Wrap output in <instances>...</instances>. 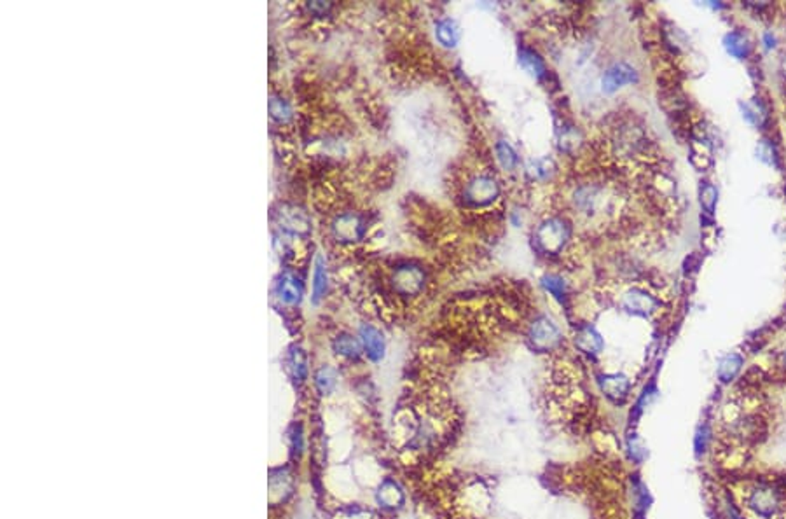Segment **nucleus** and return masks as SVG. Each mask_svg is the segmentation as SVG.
<instances>
[{
  "label": "nucleus",
  "mask_w": 786,
  "mask_h": 519,
  "mask_svg": "<svg viewBox=\"0 0 786 519\" xmlns=\"http://www.w3.org/2000/svg\"><path fill=\"white\" fill-rule=\"evenodd\" d=\"M536 240L545 252H560L568 240V226L561 219H547L536 229Z\"/></svg>",
  "instance_id": "nucleus-3"
},
{
  "label": "nucleus",
  "mask_w": 786,
  "mask_h": 519,
  "mask_svg": "<svg viewBox=\"0 0 786 519\" xmlns=\"http://www.w3.org/2000/svg\"><path fill=\"white\" fill-rule=\"evenodd\" d=\"M315 383H317V388L322 393L332 392L334 386H336V371L329 366L320 367L317 371V376H315Z\"/></svg>",
  "instance_id": "nucleus-25"
},
{
  "label": "nucleus",
  "mask_w": 786,
  "mask_h": 519,
  "mask_svg": "<svg viewBox=\"0 0 786 519\" xmlns=\"http://www.w3.org/2000/svg\"><path fill=\"white\" fill-rule=\"evenodd\" d=\"M528 340L538 352H550V350H556L563 343L560 327L547 315L536 316L531 322L530 329H528Z\"/></svg>",
  "instance_id": "nucleus-2"
},
{
  "label": "nucleus",
  "mask_w": 786,
  "mask_h": 519,
  "mask_svg": "<svg viewBox=\"0 0 786 519\" xmlns=\"http://www.w3.org/2000/svg\"><path fill=\"white\" fill-rule=\"evenodd\" d=\"M763 40H766L767 47H774V37L773 35L766 34V35H763Z\"/></svg>",
  "instance_id": "nucleus-32"
},
{
  "label": "nucleus",
  "mask_w": 786,
  "mask_h": 519,
  "mask_svg": "<svg viewBox=\"0 0 786 519\" xmlns=\"http://www.w3.org/2000/svg\"><path fill=\"white\" fill-rule=\"evenodd\" d=\"M336 519H374V516L370 511L360 509V507H351V509L343 511Z\"/></svg>",
  "instance_id": "nucleus-28"
},
{
  "label": "nucleus",
  "mask_w": 786,
  "mask_h": 519,
  "mask_svg": "<svg viewBox=\"0 0 786 519\" xmlns=\"http://www.w3.org/2000/svg\"><path fill=\"white\" fill-rule=\"evenodd\" d=\"M723 46H725L727 53L732 54L737 60H743L750 54V40L741 32H730L723 39Z\"/></svg>",
  "instance_id": "nucleus-16"
},
{
  "label": "nucleus",
  "mask_w": 786,
  "mask_h": 519,
  "mask_svg": "<svg viewBox=\"0 0 786 519\" xmlns=\"http://www.w3.org/2000/svg\"><path fill=\"white\" fill-rule=\"evenodd\" d=\"M542 285L547 292L552 294L556 299H563V296L567 294V283L560 275H545L542 278Z\"/></svg>",
  "instance_id": "nucleus-26"
},
{
  "label": "nucleus",
  "mask_w": 786,
  "mask_h": 519,
  "mask_svg": "<svg viewBox=\"0 0 786 519\" xmlns=\"http://www.w3.org/2000/svg\"><path fill=\"white\" fill-rule=\"evenodd\" d=\"M710 436H711L710 429H708L706 425L701 426L699 432H697V437H696V450H697V453H701V451L704 453V451H706L708 441H710Z\"/></svg>",
  "instance_id": "nucleus-30"
},
{
  "label": "nucleus",
  "mask_w": 786,
  "mask_h": 519,
  "mask_svg": "<svg viewBox=\"0 0 786 519\" xmlns=\"http://www.w3.org/2000/svg\"><path fill=\"white\" fill-rule=\"evenodd\" d=\"M330 229H332L334 238L337 241L353 243L363 238V234H365V224H363V219L357 215V213H341V215H337L332 220Z\"/></svg>",
  "instance_id": "nucleus-5"
},
{
  "label": "nucleus",
  "mask_w": 786,
  "mask_h": 519,
  "mask_svg": "<svg viewBox=\"0 0 786 519\" xmlns=\"http://www.w3.org/2000/svg\"><path fill=\"white\" fill-rule=\"evenodd\" d=\"M600 388L612 402H624L629 397L631 381L624 374H605L600 378Z\"/></svg>",
  "instance_id": "nucleus-9"
},
{
  "label": "nucleus",
  "mask_w": 786,
  "mask_h": 519,
  "mask_svg": "<svg viewBox=\"0 0 786 519\" xmlns=\"http://www.w3.org/2000/svg\"><path fill=\"white\" fill-rule=\"evenodd\" d=\"M360 343L363 346V352L367 353L370 360L377 362L385 357V338L376 327L373 326H362L360 327Z\"/></svg>",
  "instance_id": "nucleus-11"
},
{
  "label": "nucleus",
  "mask_w": 786,
  "mask_h": 519,
  "mask_svg": "<svg viewBox=\"0 0 786 519\" xmlns=\"http://www.w3.org/2000/svg\"><path fill=\"white\" fill-rule=\"evenodd\" d=\"M278 224L280 229L286 234H304L310 231V217L304 210L296 205H285L278 212Z\"/></svg>",
  "instance_id": "nucleus-7"
},
{
  "label": "nucleus",
  "mask_w": 786,
  "mask_h": 519,
  "mask_svg": "<svg viewBox=\"0 0 786 519\" xmlns=\"http://www.w3.org/2000/svg\"><path fill=\"white\" fill-rule=\"evenodd\" d=\"M781 364H783L785 369H786V348H785V352L781 353Z\"/></svg>",
  "instance_id": "nucleus-33"
},
{
  "label": "nucleus",
  "mask_w": 786,
  "mask_h": 519,
  "mask_svg": "<svg viewBox=\"0 0 786 519\" xmlns=\"http://www.w3.org/2000/svg\"><path fill=\"white\" fill-rule=\"evenodd\" d=\"M741 367H743V357L737 355V353H730V355L723 357V359L720 360L718 369H716V374H718L720 381L729 383L737 376V373L741 371Z\"/></svg>",
  "instance_id": "nucleus-20"
},
{
  "label": "nucleus",
  "mask_w": 786,
  "mask_h": 519,
  "mask_svg": "<svg viewBox=\"0 0 786 519\" xmlns=\"http://www.w3.org/2000/svg\"><path fill=\"white\" fill-rule=\"evenodd\" d=\"M332 348L337 355L351 360L358 359L360 353H362V343H360V340L350 336V334H339V336L334 340Z\"/></svg>",
  "instance_id": "nucleus-17"
},
{
  "label": "nucleus",
  "mask_w": 786,
  "mask_h": 519,
  "mask_svg": "<svg viewBox=\"0 0 786 519\" xmlns=\"http://www.w3.org/2000/svg\"><path fill=\"white\" fill-rule=\"evenodd\" d=\"M377 502L387 509H395V507L402 506L404 493L400 486L393 483V481H385L380 488V493H377Z\"/></svg>",
  "instance_id": "nucleus-19"
},
{
  "label": "nucleus",
  "mask_w": 786,
  "mask_h": 519,
  "mask_svg": "<svg viewBox=\"0 0 786 519\" xmlns=\"http://www.w3.org/2000/svg\"><path fill=\"white\" fill-rule=\"evenodd\" d=\"M392 283L400 296H418L423 290L425 273L418 266H400L393 273Z\"/></svg>",
  "instance_id": "nucleus-6"
},
{
  "label": "nucleus",
  "mask_w": 786,
  "mask_h": 519,
  "mask_svg": "<svg viewBox=\"0 0 786 519\" xmlns=\"http://www.w3.org/2000/svg\"><path fill=\"white\" fill-rule=\"evenodd\" d=\"M746 503L758 518L770 519L783 509V495L778 486L762 483L750 489Z\"/></svg>",
  "instance_id": "nucleus-1"
},
{
  "label": "nucleus",
  "mask_w": 786,
  "mask_h": 519,
  "mask_svg": "<svg viewBox=\"0 0 786 519\" xmlns=\"http://www.w3.org/2000/svg\"><path fill=\"white\" fill-rule=\"evenodd\" d=\"M500 194V187L498 182L490 175H479L473 180H470L468 186L465 189V198L470 205L473 207H484L490 205L491 201L497 200V196Z\"/></svg>",
  "instance_id": "nucleus-4"
},
{
  "label": "nucleus",
  "mask_w": 786,
  "mask_h": 519,
  "mask_svg": "<svg viewBox=\"0 0 786 519\" xmlns=\"http://www.w3.org/2000/svg\"><path fill=\"white\" fill-rule=\"evenodd\" d=\"M701 203L704 205V208L708 210V212H713L715 208V203H716V189L713 186H706L703 191H701Z\"/></svg>",
  "instance_id": "nucleus-27"
},
{
  "label": "nucleus",
  "mask_w": 786,
  "mask_h": 519,
  "mask_svg": "<svg viewBox=\"0 0 786 519\" xmlns=\"http://www.w3.org/2000/svg\"><path fill=\"white\" fill-rule=\"evenodd\" d=\"M636 434H633V437L629 439V450H631V456H633L636 462H641V460L645 458L646 451L643 448V444H641V441L638 439V437H634Z\"/></svg>",
  "instance_id": "nucleus-29"
},
{
  "label": "nucleus",
  "mask_w": 786,
  "mask_h": 519,
  "mask_svg": "<svg viewBox=\"0 0 786 519\" xmlns=\"http://www.w3.org/2000/svg\"><path fill=\"white\" fill-rule=\"evenodd\" d=\"M528 175L533 180H547L554 172V163L549 157H540V160H531L526 167Z\"/></svg>",
  "instance_id": "nucleus-22"
},
{
  "label": "nucleus",
  "mask_w": 786,
  "mask_h": 519,
  "mask_svg": "<svg viewBox=\"0 0 786 519\" xmlns=\"http://www.w3.org/2000/svg\"><path fill=\"white\" fill-rule=\"evenodd\" d=\"M519 65L526 70L531 77H535V79H540V77L545 76L547 72L545 64H543L542 58H540L533 49H528V47H523V49L519 51Z\"/></svg>",
  "instance_id": "nucleus-18"
},
{
  "label": "nucleus",
  "mask_w": 786,
  "mask_h": 519,
  "mask_svg": "<svg viewBox=\"0 0 786 519\" xmlns=\"http://www.w3.org/2000/svg\"><path fill=\"white\" fill-rule=\"evenodd\" d=\"M575 346L580 352L589 353V355H598L603 350L605 343L603 338L600 336V333L594 327L584 326L575 333Z\"/></svg>",
  "instance_id": "nucleus-13"
},
{
  "label": "nucleus",
  "mask_w": 786,
  "mask_h": 519,
  "mask_svg": "<svg viewBox=\"0 0 786 519\" xmlns=\"http://www.w3.org/2000/svg\"><path fill=\"white\" fill-rule=\"evenodd\" d=\"M435 37L440 46L457 47L460 42V28H458L457 21L451 20V18H442V20L437 21Z\"/></svg>",
  "instance_id": "nucleus-15"
},
{
  "label": "nucleus",
  "mask_w": 786,
  "mask_h": 519,
  "mask_svg": "<svg viewBox=\"0 0 786 519\" xmlns=\"http://www.w3.org/2000/svg\"><path fill=\"white\" fill-rule=\"evenodd\" d=\"M277 296L285 304H292V306L294 304H299L301 297H303V283H301V280L292 271H285L278 278Z\"/></svg>",
  "instance_id": "nucleus-10"
},
{
  "label": "nucleus",
  "mask_w": 786,
  "mask_h": 519,
  "mask_svg": "<svg viewBox=\"0 0 786 519\" xmlns=\"http://www.w3.org/2000/svg\"><path fill=\"white\" fill-rule=\"evenodd\" d=\"M308 9H310V13H313V14H325L327 11L330 9V4L310 2V4H308Z\"/></svg>",
  "instance_id": "nucleus-31"
},
{
  "label": "nucleus",
  "mask_w": 786,
  "mask_h": 519,
  "mask_svg": "<svg viewBox=\"0 0 786 519\" xmlns=\"http://www.w3.org/2000/svg\"><path fill=\"white\" fill-rule=\"evenodd\" d=\"M624 306L627 311L638 315H648L659 308V301L643 289H633L624 296Z\"/></svg>",
  "instance_id": "nucleus-12"
},
{
  "label": "nucleus",
  "mask_w": 786,
  "mask_h": 519,
  "mask_svg": "<svg viewBox=\"0 0 786 519\" xmlns=\"http://www.w3.org/2000/svg\"><path fill=\"white\" fill-rule=\"evenodd\" d=\"M267 109H270V116L280 124L289 123L294 116V110H292V105H290V102L286 100V98L280 97V95H271Z\"/></svg>",
  "instance_id": "nucleus-21"
},
{
  "label": "nucleus",
  "mask_w": 786,
  "mask_h": 519,
  "mask_svg": "<svg viewBox=\"0 0 786 519\" xmlns=\"http://www.w3.org/2000/svg\"><path fill=\"white\" fill-rule=\"evenodd\" d=\"M497 157H498V163L502 165V168L505 172H514L517 167V154L516 150L512 149V145L510 143H507L505 140H500V142L497 143Z\"/></svg>",
  "instance_id": "nucleus-23"
},
{
  "label": "nucleus",
  "mask_w": 786,
  "mask_h": 519,
  "mask_svg": "<svg viewBox=\"0 0 786 519\" xmlns=\"http://www.w3.org/2000/svg\"><path fill=\"white\" fill-rule=\"evenodd\" d=\"M327 289H329V271H327V263L322 256L317 257L315 261V270H313V282H311V301L318 303L323 299Z\"/></svg>",
  "instance_id": "nucleus-14"
},
{
  "label": "nucleus",
  "mask_w": 786,
  "mask_h": 519,
  "mask_svg": "<svg viewBox=\"0 0 786 519\" xmlns=\"http://www.w3.org/2000/svg\"><path fill=\"white\" fill-rule=\"evenodd\" d=\"M289 364H290V369H292V374H294V378H296V380H299V381L306 380V374H308L306 355H304V352L299 348V346H294V348L290 350Z\"/></svg>",
  "instance_id": "nucleus-24"
},
{
  "label": "nucleus",
  "mask_w": 786,
  "mask_h": 519,
  "mask_svg": "<svg viewBox=\"0 0 786 519\" xmlns=\"http://www.w3.org/2000/svg\"><path fill=\"white\" fill-rule=\"evenodd\" d=\"M638 80V72L631 65L620 64L612 65L607 72H605L603 79H601V86H603L605 93H615L617 90H620L626 84H633Z\"/></svg>",
  "instance_id": "nucleus-8"
}]
</instances>
